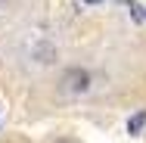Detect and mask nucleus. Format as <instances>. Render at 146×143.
I'll list each match as a JSON object with an SVG mask.
<instances>
[{
	"label": "nucleus",
	"instance_id": "f257e3e1",
	"mask_svg": "<svg viewBox=\"0 0 146 143\" xmlns=\"http://www.w3.org/2000/svg\"><path fill=\"white\" fill-rule=\"evenodd\" d=\"M93 84L96 81H93V72H90L87 65H72L59 78V90L68 93V96H87L90 90H93Z\"/></svg>",
	"mask_w": 146,
	"mask_h": 143
},
{
	"label": "nucleus",
	"instance_id": "f03ea898",
	"mask_svg": "<svg viewBox=\"0 0 146 143\" xmlns=\"http://www.w3.org/2000/svg\"><path fill=\"white\" fill-rule=\"evenodd\" d=\"M31 56H34V62H40V65H50V62L59 56V50L50 44V41L37 37V41H34V47H31Z\"/></svg>",
	"mask_w": 146,
	"mask_h": 143
},
{
	"label": "nucleus",
	"instance_id": "7ed1b4c3",
	"mask_svg": "<svg viewBox=\"0 0 146 143\" xmlns=\"http://www.w3.org/2000/svg\"><path fill=\"white\" fill-rule=\"evenodd\" d=\"M143 128H146V109H140L127 118V134H140Z\"/></svg>",
	"mask_w": 146,
	"mask_h": 143
},
{
	"label": "nucleus",
	"instance_id": "20e7f679",
	"mask_svg": "<svg viewBox=\"0 0 146 143\" xmlns=\"http://www.w3.org/2000/svg\"><path fill=\"white\" fill-rule=\"evenodd\" d=\"M84 3H87V6H96V3H103V0H84Z\"/></svg>",
	"mask_w": 146,
	"mask_h": 143
}]
</instances>
